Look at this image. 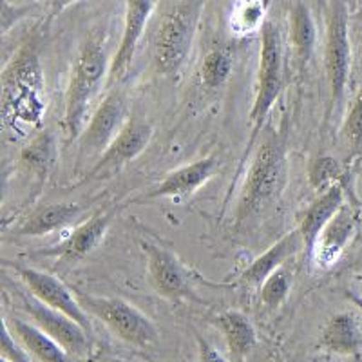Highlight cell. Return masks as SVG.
Listing matches in <instances>:
<instances>
[{"mask_svg":"<svg viewBox=\"0 0 362 362\" xmlns=\"http://www.w3.org/2000/svg\"><path fill=\"white\" fill-rule=\"evenodd\" d=\"M0 112L6 131L24 134L40 129L45 115L44 69L37 37H29L2 71Z\"/></svg>","mask_w":362,"mask_h":362,"instance_id":"obj_1","label":"cell"},{"mask_svg":"<svg viewBox=\"0 0 362 362\" xmlns=\"http://www.w3.org/2000/svg\"><path fill=\"white\" fill-rule=\"evenodd\" d=\"M286 131V124L281 125V129L264 127L261 141L255 145L254 156L235 203L234 226L238 230L252 219L259 218L261 212L270 209L283 192L288 176Z\"/></svg>","mask_w":362,"mask_h":362,"instance_id":"obj_2","label":"cell"},{"mask_svg":"<svg viewBox=\"0 0 362 362\" xmlns=\"http://www.w3.org/2000/svg\"><path fill=\"white\" fill-rule=\"evenodd\" d=\"M109 54L105 42L98 35L87 38L71 66L69 83L66 90L64 131L69 140H76L86 127V116L90 102L109 78Z\"/></svg>","mask_w":362,"mask_h":362,"instance_id":"obj_3","label":"cell"},{"mask_svg":"<svg viewBox=\"0 0 362 362\" xmlns=\"http://www.w3.org/2000/svg\"><path fill=\"white\" fill-rule=\"evenodd\" d=\"M284 87V45L281 31L274 21L268 18L261 28V49H259V69H257V87L250 109V136L245 147L241 165L252 154L257 145V140L267 127L268 116L279 100Z\"/></svg>","mask_w":362,"mask_h":362,"instance_id":"obj_4","label":"cell"},{"mask_svg":"<svg viewBox=\"0 0 362 362\" xmlns=\"http://www.w3.org/2000/svg\"><path fill=\"white\" fill-rule=\"evenodd\" d=\"M325 29V80L328 87L326 119H334L344 103L351 71V44L348 9L344 0H329L326 6Z\"/></svg>","mask_w":362,"mask_h":362,"instance_id":"obj_5","label":"cell"},{"mask_svg":"<svg viewBox=\"0 0 362 362\" xmlns=\"http://www.w3.org/2000/svg\"><path fill=\"white\" fill-rule=\"evenodd\" d=\"M203 0H187L161 21L154 38V66L163 76L180 73L192 47Z\"/></svg>","mask_w":362,"mask_h":362,"instance_id":"obj_6","label":"cell"},{"mask_svg":"<svg viewBox=\"0 0 362 362\" xmlns=\"http://www.w3.org/2000/svg\"><path fill=\"white\" fill-rule=\"evenodd\" d=\"M78 300L89 315L111 329L118 339L127 344L145 348L158 341V329L154 322L134 305L118 297H95L80 293Z\"/></svg>","mask_w":362,"mask_h":362,"instance_id":"obj_7","label":"cell"},{"mask_svg":"<svg viewBox=\"0 0 362 362\" xmlns=\"http://www.w3.org/2000/svg\"><path fill=\"white\" fill-rule=\"evenodd\" d=\"M153 125L140 116H129L122 131L105 151L96 158L86 180H105L115 176L125 165L144 153L153 140Z\"/></svg>","mask_w":362,"mask_h":362,"instance_id":"obj_8","label":"cell"},{"mask_svg":"<svg viewBox=\"0 0 362 362\" xmlns=\"http://www.w3.org/2000/svg\"><path fill=\"white\" fill-rule=\"evenodd\" d=\"M21 300L25 313L31 317V322H35L42 332H45L62 348H66L76 361L89 357L93 341H90V334L82 325H78L66 313L44 305L35 296H21Z\"/></svg>","mask_w":362,"mask_h":362,"instance_id":"obj_9","label":"cell"},{"mask_svg":"<svg viewBox=\"0 0 362 362\" xmlns=\"http://www.w3.org/2000/svg\"><path fill=\"white\" fill-rule=\"evenodd\" d=\"M127 100L122 90H111L98 105L87 125L83 127L80 140V160L100 156L111 145L118 132L127 122Z\"/></svg>","mask_w":362,"mask_h":362,"instance_id":"obj_10","label":"cell"},{"mask_svg":"<svg viewBox=\"0 0 362 362\" xmlns=\"http://www.w3.org/2000/svg\"><path fill=\"white\" fill-rule=\"evenodd\" d=\"M15 270H17L18 277L25 284V288L29 290L31 296L42 300L44 305L69 315L71 319L82 325L93 335L89 313L86 312V308L78 300V296H74L57 276H53L49 272H40L31 267H18V264L15 267Z\"/></svg>","mask_w":362,"mask_h":362,"instance_id":"obj_11","label":"cell"},{"mask_svg":"<svg viewBox=\"0 0 362 362\" xmlns=\"http://www.w3.org/2000/svg\"><path fill=\"white\" fill-rule=\"evenodd\" d=\"M144 252L147 259L148 283L153 284L158 296L176 303L187 299L196 300L189 274L173 252L153 243L144 245Z\"/></svg>","mask_w":362,"mask_h":362,"instance_id":"obj_12","label":"cell"},{"mask_svg":"<svg viewBox=\"0 0 362 362\" xmlns=\"http://www.w3.org/2000/svg\"><path fill=\"white\" fill-rule=\"evenodd\" d=\"M221 160L214 154L199 158L196 161H190L189 165H183L180 169L169 173L163 180L158 183L154 189L141 194L140 198L134 199V203L154 202V199H180L187 198L198 189H202L210 177L218 173Z\"/></svg>","mask_w":362,"mask_h":362,"instance_id":"obj_13","label":"cell"},{"mask_svg":"<svg viewBox=\"0 0 362 362\" xmlns=\"http://www.w3.org/2000/svg\"><path fill=\"white\" fill-rule=\"evenodd\" d=\"M156 0H127L124 18V31L119 38L118 49L111 60L107 83H116L125 76L129 71L132 58H134L136 47L140 44L144 31L148 24V18L153 15Z\"/></svg>","mask_w":362,"mask_h":362,"instance_id":"obj_14","label":"cell"},{"mask_svg":"<svg viewBox=\"0 0 362 362\" xmlns=\"http://www.w3.org/2000/svg\"><path fill=\"white\" fill-rule=\"evenodd\" d=\"M358 226V212L351 203L346 202L337 214L329 219L328 225L322 228V232L317 238V243L313 247L312 257L313 263L321 268H329L332 264L341 259L346 247L351 243L355 238Z\"/></svg>","mask_w":362,"mask_h":362,"instance_id":"obj_15","label":"cell"},{"mask_svg":"<svg viewBox=\"0 0 362 362\" xmlns=\"http://www.w3.org/2000/svg\"><path fill=\"white\" fill-rule=\"evenodd\" d=\"M300 250H305V241H303L299 228H296V230L283 235L263 254L257 255L248 264L247 270H243V274L239 276L238 284L247 286V288H259L261 284L267 281V277H270L274 272L284 267Z\"/></svg>","mask_w":362,"mask_h":362,"instance_id":"obj_16","label":"cell"},{"mask_svg":"<svg viewBox=\"0 0 362 362\" xmlns=\"http://www.w3.org/2000/svg\"><path fill=\"white\" fill-rule=\"evenodd\" d=\"M346 203V185L344 181H337L332 187H328L322 192H317V198L313 199L305 210L300 218L299 232L305 241V254L312 257L313 247L317 243V238L322 232L329 219L337 214V210Z\"/></svg>","mask_w":362,"mask_h":362,"instance_id":"obj_17","label":"cell"},{"mask_svg":"<svg viewBox=\"0 0 362 362\" xmlns=\"http://www.w3.org/2000/svg\"><path fill=\"white\" fill-rule=\"evenodd\" d=\"M115 218L116 209L100 210V212L90 216L87 221H83L82 225L76 226L71 232L69 238L60 247L54 248L53 254H57L66 263H76V261L83 259L86 255H89L102 243V239L109 232Z\"/></svg>","mask_w":362,"mask_h":362,"instance_id":"obj_18","label":"cell"},{"mask_svg":"<svg viewBox=\"0 0 362 362\" xmlns=\"http://www.w3.org/2000/svg\"><path fill=\"white\" fill-rule=\"evenodd\" d=\"M319 346L328 354L358 357L362 351V326L351 312H339L322 328Z\"/></svg>","mask_w":362,"mask_h":362,"instance_id":"obj_19","label":"cell"},{"mask_svg":"<svg viewBox=\"0 0 362 362\" xmlns=\"http://www.w3.org/2000/svg\"><path fill=\"white\" fill-rule=\"evenodd\" d=\"M82 214V206L76 203H51L37 209L31 216L17 226V235L24 238H42L62 230L74 223Z\"/></svg>","mask_w":362,"mask_h":362,"instance_id":"obj_20","label":"cell"},{"mask_svg":"<svg viewBox=\"0 0 362 362\" xmlns=\"http://www.w3.org/2000/svg\"><path fill=\"white\" fill-rule=\"evenodd\" d=\"M216 325L223 334L232 361H247L257 346V334L250 319L239 310H226L216 317Z\"/></svg>","mask_w":362,"mask_h":362,"instance_id":"obj_21","label":"cell"},{"mask_svg":"<svg viewBox=\"0 0 362 362\" xmlns=\"http://www.w3.org/2000/svg\"><path fill=\"white\" fill-rule=\"evenodd\" d=\"M15 337L22 342L25 350L33 355L40 362H78L66 348L58 344L53 337L42 332L35 322L22 321V319H11V322L6 319Z\"/></svg>","mask_w":362,"mask_h":362,"instance_id":"obj_22","label":"cell"},{"mask_svg":"<svg viewBox=\"0 0 362 362\" xmlns=\"http://www.w3.org/2000/svg\"><path fill=\"white\" fill-rule=\"evenodd\" d=\"M58 160V145L53 132L40 131L24 145L21 151V163L24 169L45 181L53 173Z\"/></svg>","mask_w":362,"mask_h":362,"instance_id":"obj_23","label":"cell"},{"mask_svg":"<svg viewBox=\"0 0 362 362\" xmlns=\"http://www.w3.org/2000/svg\"><path fill=\"white\" fill-rule=\"evenodd\" d=\"M290 42L299 67H306L313 58L317 45V25L305 2H297L290 13Z\"/></svg>","mask_w":362,"mask_h":362,"instance_id":"obj_24","label":"cell"},{"mask_svg":"<svg viewBox=\"0 0 362 362\" xmlns=\"http://www.w3.org/2000/svg\"><path fill=\"white\" fill-rule=\"evenodd\" d=\"M234 69V54L226 47H214L203 58L199 67V78L206 89H219L230 78Z\"/></svg>","mask_w":362,"mask_h":362,"instance_id":"obj_25","label":"cell"},{"mask_svg":"<svg viewBox=\"0 0 362 362\" xmlns=\"http://www.w3.org/2000/svg\"><path fill=\"white\" fill-rule=\"evenodd\" d=\"M264 0H238L230 13V29L238 37L261 31L267 22Z\"/></svg>","mask_w":362,"mask_h":362,"instance_id":"obj_26","label":"cell"},{"mask_svg":"<svg viewBox=\"0 0 362 362\" xmlns=\"http://www.w3.org/2000/svg\"><path fill=\"white\" fill-rule=\"evenodd\" d=\"M292 283L293 274L286 268V264L274 272L270 277H267V281L259 286V299L264 308H279L286 300V297H288L290 290H292Z\"/></svg>","mask_w":362,"mask_h":362,"instance_id":"obj_27","label":"cell"},{"mask_svg":"<svg viewBox=\"0 0 362 362\" xmlns=\"http://www.w3.org/2000/svg\"><path fill=\"white\" fill-rule=\"evenodd\" d=\"M341 136L351 158H362V86L346 112Z\"/></svg>","mask_w":362,"mask_h":362,"instance_id":"obj_28","label":"cell"},{"mask_svg":"<svg viewBox=\"0 0 362 362\" xmlns=\"http://www.w3.org/2000/svg\"><path fill=\"white\" fill-rule=\"evenodd\" d=\"M308 181L313 190L322 192V190H326L337 181H344V170L341 169V163L335 158L326 156V154L325 156H317L310 163Z\"/></svg>","mask_w":362,"mask_h":362,"instance_id":"obj_29","label":"cell"},{"mask_svg":"<svg viewBox=\"0 0 362 362\" xmlns=\"http://www.w3.org/2000/svg\"><path fill=\"white\" fill-rule=\"evenodd\" d=\"M29 355L31 354L15 337V334H13L4 319L2 321V358H8L9 362H31L29 361Z\"/></svg>","mask_w":362,"mask_h":362,"instance_id":"obj_30","label":"cell"},{"mask_svg":"<svg viewBox=\"0 0 362 362\" xmlns=\"http://www.w3.org/2000/svg\"><path fill=\"white\" fill-rule=\"evenodd\" d=\"M196 342H198V357L199 362H228L214 346L210 344L206 339H203L202 335H196Z\"/></svg>","mask_w":362,"mask_h":362,"instance_id":"obj_31","label":"cell"},{"mask_svg":"<svg viewBox=\"0 0 362 362\" xmlns=\"http://www.w3.org/2000/svg\"><path fill=\"white\" fill-rule=\"evenodd\" d=\"M80 0H51V11H49V18L57 17L58 13H62L64 9L69 8L71 4H76Z\"/></svg>","mask_w":362,"mask_h":362,"instance_id":"obj_32","label":"cell"},{"mask_svg":"<svg viewBox=\"0 0 362 362\" xmlns=\"http://www.w3.org/2000/svg\"><path fill=\"white\" fill-rule=\"evenodd\" d=\"M348 268L354 272H361L362 274V252H358V254L355 255V259L348 264Z\"/></svg>","mask_w":362,"mask_h":362,"instance_id":"obj_33","label":"cell"},{"mask_svg":"<svg viewBox=\"0 0 362 362\" xmlns=\"http://www.w3.org/2000/svg\"><path fill=\"white\" fill-rule=\"evenodd\" d=\"M100 362H129L125 358H118V357H107V358H102Z\"/></svg>","mask_w":362,"mask_h":362,"instance_id":"obj_34","label":"cell"},{"mask_svg":"<svg viewBox=\"0 0 362 362\" xmlns=\"http://www.w3.org/2000/svg\"><path fill=\"white\" fill-rule=\"evenodd\" d=\"M358 6H361V13H362V0H358Z\"/></svg>","mask_w":362,"mask_h":362,"instance_id":"obj_35","label":"cell"},{"mask_svg":"<svg viewBox=\"0 0 362 362\" xmlns=\"http://www.w3.org/2000/svg\"><path fill=\"white\" fill-rule=\"evenodd\" d=\"M2 362H9V361H8V358H2Z\"/></svg>","mask_w":362,"mask_h":362,"instance_id":"obj_36","label":"cell"},{"mask_svg":"<svg viewBox=\"0 0 362 362\" xmlns=\"http://www.w3.org/2000/svg\"><path fill=\"white\" fill-rule=\"evenodd\" d=\"M355 362H362V361H361V358H357V361H355Z\"/></svg>","mask_w":362,"mask_h":362,"instance_id":"obj_37","label":"cell"}]
</instances>
